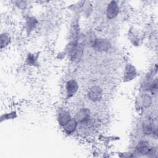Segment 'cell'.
I'll return each instance as SVG.
<instances>
[{"mask_svg":"<svg viewBox=\"0 0 158 158\" xmlns=\"http://www.w3.org/2000/svg\"><path fill=\"white\" fill-rule=\"evenodd\" d=\"M134 154L142 156L154 157V155L157 154V149L151 146L147 141L142 140L135 146Z\"/></svg>","mask_w":158,"mask_h":158,"instance_id":"6da1fadb","label":"cell"},{"mask_svg":"<svg viewBox=\"0 0 158 158\" xmlns=\"http://www.w3.org/2000/svg\"><path fill=\"white\" fill-rule=\"evenodd\" d=\"M143 133L146 136H151L153 138H157V125L154 123V122L147 121L143 125Z\"/></svg>","mask_w":158,"mask_h":158,"instance_id":"9c48e42d","label":"cell"},{"mask_svg":"<svg viewBox=\"0 0 158 158\" xmlns=\"http://www.w3.org/2000/svg\"><path fill=\"white\" fill-rule=\"evenodd\" d=\"M10 43V37L9 35L6 32L2 33L1 35V48L7 47Z\"/></svg>","mask_w":158,"mask_h":158,"instance_id":"2e32d148","label":"cell"},{"mask_svg":"<svg viewBox=\"0 0 158 158\" xmlns=\"http://www.w3.org/2000/svg\"><path fill=\"white\" fill-rule=\"evenodd\" d=\"M72 118L70 112L65 109L60 110L57 114V121L61 128L64 127Z\"/></svg>","mask_w":158,"mask_h":158,"instance_id":"ba28073f","label":"cell"},{"mask_svg":"<svg viewBox=\"0 0 158 158\" xmlns=\"http://www.w3.org/2000/svg\"><path fill=\"white\" fill-rule=\"evenodd\" d=\"M38 23L37 19L33 16H28L25 21V28L27 33H31L36 28Z\"/></svg>","mask_w":158,"mask_h":158,"instance_id":"7c38bea8","label":"cell"},{"mask_svg":"<svg viewBox=\"0 0 158 158\" xmlns=\"http://www.w3.org/2000/svg\"><path fill=\"white\" fill-rule=\"evenodd\" d=\"M157 77L154 78L150 82L149 85L148 86L146 91H148L151 96H154L157 93Z\"/></svg>","mask_w":158,"mask_h":158,"instance_id":"5bb4252c","label":"cell"},{"mask_svg":"<svg viewBox=\"0 0 158 158\" xmlns=\"http://www.w3.org/2000/svg\"><path fill=\"white\" fill-rule=\"evenodd\" d=\"M38 54L33 52H29L26 57V64L29 66L36 67L39 64Z\"/></svg>","mask_w":158,"mask_h":158,"instance_id":"4fadbf2b","label":"cell"},{"mask_svg":"<svg viewBox=\"0 0 158 158\" xmlns=\"http://www.w3.org/2000/svg\"><path fill=\"white\" fill-rule=\"evenodd\" d=\"M138 75V72L136 67L131 64H128L125 65L123 80L124 82H130L133 80Z\"/></svg>","mask_w":158,"mask_h":158,"instance_id":"52a82bcc","label":"cell"},{"mask_svg":"<svg viewBox=\"0 0 158 158\" xmlns=\"http://www.w3.org/2000/svg\"><path fill=\"white\" fill-rule=\"evenodd\" d=\"M84 52V46L82 43H78L75 48L68 55L72 61H78L81 59Z\"/></svg>","mask_w":158,"mask_h":158,"instance_id":"30bf717a","label":"cell"},{"mask_svg":"<svg viewBox=\"0 0 158 158\" xmlns=\"http://www.w3.org/2000/svg\"><path fill=\"white\" fill-rule=\"evenodd\" d=\"M89 43L94 51L99 52H106L111 47V44L109 40L104 38H91Z\"/></svg>","mask_w":158,"mask_h":158,"instance_id":"7a4b0ae2","label":"cell"},{"mask_svg":"<svg viewBox=\"0 0 158 158\" xmlns=\"http://www.w3.org/2000/svg\"><path fill=\"white\" fill-rule=\"evenodd\" d=\"M15 6H16L19 9H25V8L27 7V6L26 2H25V1H15Z\"/></svg>","mask_w":158,"mask_h":158,"instance_id":"ac0fdd59","label":"cell"},{"mask_svg":"<svg viewBox=\"0 0 158 158\" xmlns=\"http://www.w3.org/2000/svg\"><path fill=\"white\" fill-rule=\"evenodd\" d=\"M78 127V123L73 117L64 127H63L62 130L64 133L67 135H71L73 134Z\"/></svg>","mask_w":158,"mask_h":158,"instance_id":"8fae6325","label":"cell"},{"mask_svg":"<svg viewBox=\"0 0 158 158\" xmlns=\"http://www.w3.org/2000/svg\"><path fill=\"white\" fill-rule=\"evenodd\" d=\"M73 118L78 122V125L89 126L91 123V113L90 110L87 107L80 109L76 112Z\"/></svg>","mask_w":158,"mask_h":158,"instance_id":"3957f363","label":"cell"},{"mask_svg":"<svg viewBox=\"0 0 158 158\" xmlns=\"http://www.w3.org/2000/svg\"><path fill=\"white\" fill-rule=\"evenodd\" d=\"M16 117H17V112L15 111H11V112L3 114L1 117V122H3V121L14 119Z\"/></svg>","mask_w":158,"mask_h":158,"instance_id":"e0dca14e","label":"cell"},{"mask_svg":"<svg viewBox=\"0 0 158 158\" xmlns=\"http://www.w3.org/2000/svg\"><path fill=\"white\" fill-rule=\"evenodd\" d=\"M141 106L144 108L149 107L152 104V98L151 94H145L141 97Z\"/></svg>","mask_w":158,"mask_h":158,"instance_id":"9a60e30c","label":"cell"},{"mask_svg":"<svg viewBox=\"0 0 158 158\" xmlns=\"http://www.w3.org/2000/svg\"><path fill=\"white\" fill-rule=\"evenodd\" d=\"M79 90L78 83L75 79H70L65 82V91L66 99H70L77 94Z\"/></svg>","mask_w":158,"mask_h":158,"instance_id":"5b68a950","label":"cell"},{"mask_svg":"<svg viewBox=\"0 0 158 158\" xmlns=\"http://www.w3.org/2000/svg\"><path fill=\"white\" fill-rule=\"evenodd\" d=\"M120 6L115 1H110L106 7V15L107 19L112 20L115 19L120 13Z\"/></svg>","mask_w":158,"mask_h":158,"instance_id":"8992f818","label":"cell"},{"mask_svg":"<svg viewBox=\"0 0 158 158\" xmlns=\"http://www.w3.org/2000/svg\"><path fill=\"white\" fill-rule=\"evenodd\" d=\"M86 94L89 101L93 102H97L102 100L104 93L101 86L99 85H93L88 88Z\"/></svg>","mask_w":158,"mask_h":158,"instance_id":"277c9868","label":"cell"}]
</instances>
